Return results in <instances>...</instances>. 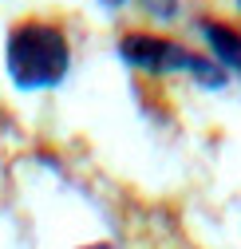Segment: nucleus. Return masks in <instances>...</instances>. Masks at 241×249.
I'll use <instances>...</instances> for the list:
<instances>
[{"label": "nucleus", "mask_w": 241, "mask_h": 249, "mask_svg": "<svg viewBox=\"0 0 241 249\" xmlns=\"http://www.w3.org/2000/svg\"><path fill=\"white\" fill-rule=\"evenodd\" d=\"M202 40L209 44V52L218 55V68L225 71V68H233V71H241V32L237 28H229V24H222V20H202Z\"/></svg>", "instance_id": "7ed1b4c3"}, {"label": "nucleus", "mask_w": 241, "mask_h": 249, "mask_svg": "<svg viewBox=\"0 0 241 249\" xmlns=\"http://www.w3.org/2000/svg\"><path fill=\"white\" fill-rule=\"evenodd\" d=\"M4 64H8L12 83L24 87V91L55 87L71 68L68 32L59 24H48V20H24L8 32Z\"/></svg>", "instance_id": "f257e3e1"}, {"label": "nucleus", "mask_w": 241, "mask_h": 249, "mask_svg": "<svg viewBox=\"0 0 241 249\" xmlns=\"http://www.w3.org/2000/svg\"><path fill=\"white\" fill-rule=\"evenodd\" d=\"M237 8H241V0H237Z\"/></svg>", "instance_id": "0eeeda50"}, {"label": "nucleus", "mask_w": 241, "mask_h": 249, "mask_svg": "<svg viewBox=\"0 0 241 249\" xmlns=\"http://www.w3.org/2000/svg\"><path fill=\"white\" fill-rule=\"evenodd\" d=\"M138 4H142L150 16H158V20H174V16H178V0H138Z\"/></svg>", "instance_id": "20e7f679"}, {"label": "nucleus", "mask_w": 241, "mask_h": 249, "mask_svg": "<svg viewBox=\"0 0 241 249\" xmlns=\"http://www.w3.org/2000/svg\"><path fill=\"white\" fill-rule=\"evenodd\" d=\"M119 55L127 59L131 68H142L150 75H170V71H186L194 75L198 83L206 87H222L225 83V71L206 55H194L186 52L182 44H174L166 36H150V32H127L119 40Z\"/></svg>", "instance_id": "f03ea898"}, {"label": "nucleus", "mask_w": 241, "mask_h": 249, "mask_svg": "<svg viewBox=\"0 0 241 249\" xmlns=\"http://www.w3.org/2000/svg\"><path fill=\"white\" fill-rule=\"evenodd\" d=\"M79 249H115L111 241H95V245H79Z\"/></svg>", "instance_id": "39448f33"}, {"label": "nucleus", "mask_w": 241, "mask_h": 249, "mask_svg": "<svg viewBox=\"0 0 241 249\" xmlns=\"http://www.w3.org/2000/svg\"><path fill=\"white\" fill-rule=\"evenodd\" d=\"M103 4H111V8H119V4H127V0H103Z\"/></svg>", "instance_id": "423d86ee"}]
</instances>
